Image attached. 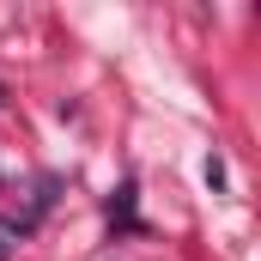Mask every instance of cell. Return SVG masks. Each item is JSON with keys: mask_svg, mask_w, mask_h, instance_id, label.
Segmentation results:
<instances>
[]
</instances>
